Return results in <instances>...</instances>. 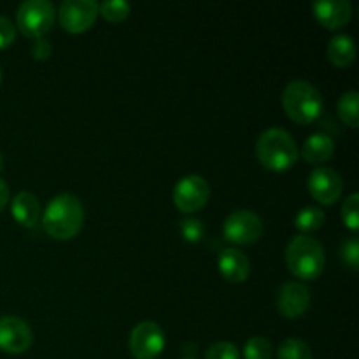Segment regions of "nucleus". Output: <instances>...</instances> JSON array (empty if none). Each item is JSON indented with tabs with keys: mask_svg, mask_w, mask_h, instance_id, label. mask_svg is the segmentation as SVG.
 <instances>
[{
	"mask_svg": "<svg viewBox=\"0 0 359 359\" xmlns=\"http://www.w3.org/2000/svg\"><path fill=\"white\" fill-rule=\"evenodd\" d=\"M7 202H9V186L0 179V210L7 205Z\"/></svg>",
	"mask_w": 359,
	"mask_h": 359,
	"instance_id": "obj_29",
	"label": "nucleus"
},
{
	"mask_svg": "<svg viewBox=\"0 0 359 359\" xmlns=\"http://www.w3.org/2000/svg\"><path fill=\"white\" fill-rule=\"evenodd\" d=\"M325 210L309 205L300 209V212L294 217V224L300 231H314L321 228V224L325 223Z\"/></svg>",
	"mask_w": 359,
	"mask_h": 359,
	"instance_id": "obj_18",
	"label": "nucleus"
},
{
	"mask_svg": "<svg viewBox=\"0 0 359 359\" xmlns=\"http://www.w3.org/2000/svg\"><path fill=\"white\" fill-rule=\"evenodd\" d=\"M333 151H335V142H333L332 137L325 132H316L311 137H307L302 154L309 163H321L332 156Z\"/></svg>",
	"mask_w": 359,
	"mask_h": 359,
	"instance_id": "obj_16",
	"label": "nucleus"
},
{
	"mask_svg": "<svg viewBox=\"0 0 359 359\" xmlns=\"http://www.w3.org/2000/svg\"><path fill=\"white\" fill-rule=\"evenodd\" d=\"M277 359H312V351L304 340L287 339L277 349Z\"/></svg>",
	"mask_w": 359,
	"mask_h": 359,
	"instance_id": "obj_19",
	"label": "nucleus"
},
{
	"mask_svg": "<svg viewBox=\"0 0 359 359\" xmlns=\"http://www.w3.org/2000/svg\"><path fill=\"white\" fill-rule=\"evenodd\" d=\"M210 195L209 182L198 174H189L179 179L174 188V203L182 212H195L202 209Z\"/></svg>",
	"mask_w": 359,
	"mask_h": 359,
	"instance_id": "obj_8",
	"label": "nucleus"
},
{
	"mask_svg": "<svg viewBox=\"0 0 359 359\" xmlns=\"http://www.w3.org/2000/svg\"><path fill=\"white\" fill-rule=\"evenodd\" d=\"M16 37V28L7 16L0 14V49L9 46Z\"/></svg>",
	"mask_w": 359,
	"mask_h": 359,
	"instance_id": "obj_27",
	"label": "nucleus"
},
{
	"mask_svg": "<svg viewBox=\"0 0 359 359\" xmlns=\"http://www.w3.org/2000/svg\"><path fill=\"white\" fill-rule=\"evenodd\" d=\"M311 304V291L304 283L290 280L283 284L277 293V309L286 318H298L304 314Z\"/></svg>",
	"mask_w": 359,
	"mask_h": 359,
	"instance_id": "obj_12",
	"label": "nucleus"
},
{
	"mask_svg": "<svg viewBox=\"0 0 359 359\" xmlns=\"http://www.w3.org/2000/svg\"><path fill=\"white\" fill-rule=\"evenodd\" d=\"M97 14L98 4L95 0H63L58 9L60 23L72 34L88 30L97 20Z\"/></svg>",
	"mask_w": 359,
	"mask_h": 359,
	"instance_id": "obj_9",
	"label": "nucleus"
},
{
	"mask_svg": "<svg viewBox=\"0 0 359 359\" xmlns=\"http://www.w3.org/2000/svg\"><path fill=\"white\" fill-rule=\"evenodd\" d=\"M273 347L265 337H251L244 346L245 359H272Z\"/></svg>",
	"mask_w": 359,
	"mask_h": 359,
	"instance_id": "obj_21",
	"label": "nucleus"
},
{
	"mask_svg": "<svg viewBox=\"0 0 359 359\" xmlns=\"http://www.w3.org/2000/svg\"><path fill=\"white\" fill-rule=\"evenodd\" d=\"M311 195L321 203H333L342 195V177L332 167H318L309 175Z\"/></svg>",
	"mask_w": 359,
	"mask_h": 359,
	"instance_id": "obj_11",
	"label": "nucleus"
},
{
	"mask_svg": "<svg viewBox=\"0 0 359 359\" xmlns=\"http://www.w3.org/2000/svg\"><path fill=\"white\" fill-rule=\"evenodd\" d=\"M18 27L28 37H42L55 21V6L49 0H25L16 13Z\"/></svg>",
	"mask_w": 359,
	"mask_h": 359,
	"instance_id": "obj_5",
	"label": "nucleus"
},
{
	"mask_svg": "<svg viewBox=\"0 0 359 359\" xmlns=\"http://www.w3.org/2000/svg\"><path fill=\"white\" fill-rule=\"evenodd\" d=\"M0 81H2V69H0Z\"/></svg>",
	"mask_w": 359,
	"mask_h": 359,
	"instance_id": "obj_31",
	"label": "nucleus"
},
{
	"mask_svg": "<svg viewBox=\"0 0 359 359\" xmlns=\"http://www.w3.org/2000/svg\"><path fill=\"white\" fill-rule=\"evenodd\" d=\"M32 330L25 319L18 316L0 318V349L4 353L20 354L32 346Z\"/></svg>",
	"mask_w": 359,
	"mask_h": 359,
	"instance_id": "obj_10",
	"label": "nucleus"
},
{
	"mask_svg": "<svg viewBox=\"0 0 359 359\" xmlns=\"http://www.w3.org/2000/svg\"><path fill=\"white\" fill-rule=\"evenodd\" d=\"M312 9L316 18L328 28L344 27L353 14V6L349 0H316Z\"/></svg>",
	"mask_w": 359,
	"mask_h": 359,
	"instance_id": "obj_13",
	"label": "nucleus"
},
{
	"mask_svg": "<svg viewBox=\"0 0 359 359\" xmlns=\"http://www.w3.org/2000/svg\"><path fill=\"white\" fill-rule=\"evenodd\" d=\"M256 154L269 170H286L298 160V147L290 132L283 128H269L258 137Z\"/></svg>",
	"mask_w": 359,
	"mask_h": 359,
	"instance_id": "obj_3",
	"label": "nucleus"
},
{
	"mask_svg": "<svg viewBox=\"0 0 359 359\" xmlns=\"http://www.w3.org/2000/svg\"><path fill=\"white\" fill-rule=\"evenodd\" d=\"M283 105L287 116L297 123H311L321 114V91L305 79H294L284 88Z\"/></svg>",
	"mask_w": 359,
	"mask_h": 359,
	"instance_id": "obj_4",
	"label": "nucleus"
},
{
	"mask_svg": "<svg viewBox=\"0 0 359 359\" xmlns=\"http://www.w3.org/2000/svg\"><path fill=\"white\" fill-rule=\"evenodd\" d=\"M342 258L351 269H358V259H359V244L356 237H351L342 244Z\"/></svg>",
	"mask_w": 359,
	"mask_h": 359,
	"instance_id": "obj_26",
	"label": "nucleus"
},
{
	"mask_svg": "<svg viewBox=\"0 0 359 359\" xmlns=\"http://www.w3.org/2000/svg\"><path fill=\"white\" fill-rule=\"evenodd\" d=\"M32 55L34 58L46 60L49 55H51V44L49 41H46L44 37H37L34 42H32Z\"/></svg>",
	"mask_w": 359,
	"mask_h": 359,
	"instance_id": "obj_28",
	"label": "nucleus"
},
{
	"mask_svg": "<svg viewBox=\"0 0 359 359\" xmlns=\"http://www.w3.org/2000/svg\"><path fill=\"white\" fill-rule=\"evenodd\" d=\"M224 237L233 244H252L263 231L262 217L248 209H238L228 214L223 224Z\"/></svg>",
	"mask_w": 359,
	"mask_h": 359,
	"instance_id": "obj_6",
	"label": "nucleus"
},
{
	"mask_svg": "<svg viewBox=\"0 0 359 359\" xmlns=\"http://www.w3.org/2000/svg\"><path fill=\"white\" fill-rule=\"evenodd\" d=\"M217 265H219L224 279L231 280V283H244L251 273L249 258L237 248L223 249L219 252V258H217Z\"/></svg>",
	"mask_w": 359,
	"mask_h": 359,
	"instance_id": "obj_14",
	"label": "nucleus"
},
{
	"mask_svg": "<svg viewBox=\"0 0 359 359\" xmlns=\"http://www.w3.org/2000/svg\"><path fill=\"white\" fill-rule=\"evenodd\" d=\"M205 359H241V353L235 344L216 342L205 351Z\"/></svg>",
	"mask_w": 359,
	"mask_h": 359,
	"instance_id": "obj_25",
	"label": "nucleus"
},
{
	"mask_svg": "<svg viewBox=\"0 0 359 359\" xmlns=\"http://www.w3.org/2000/svg\"><path fill=\"white\" fill-rule=\"evenodd\" d=\"M286 263L298 279H316L325 270V248L311 235H297L286 248Z\"/></svg>",
	"mask_w": 359,
	"mask_h": 359,
	"instance_id": "obj_2",
	"label": "nucleus"
},
{
	"mask_svg": "<svg viewBox=\"0 0 359 359\" xmlns=\"http://www.w3.org/2000/svg\"><path fill=\"white\" fill-rule=\"evenodd\" d=\"M84 221V207L72 193H60L46 207L42 226L46 233L58 241L72 238L81 230Z\"/></svg>",
	"mask_w": 359,
	"mask_h": 359,
	"instance_id": "obj_1",
	"label": "nucleus"
},
{
	"mask_svg": "<svg viewBox=\"0 0 359 359\" xmlns=\"http://www.w3.org/2000/svg\"><path fill=\"white\" fill-rule=\"evenodd\" d=\"M358 100L359 93L356 90H349L340 97L339 100V114L349 126H358Z\"/></svg>",
	"mask_w": 359,
	"mask_h": 359,
	"instance_id": "obj_20",
	"label": "nucleus"
},
{
	"mask_svg": "<svg viewBox=\"0 0 359 359\" xmlns=\"http://www.w3.org/2000/svg\"><path fill=\"white\" fill-rule=\"evenodd\" d=\"M328 56L335 65L347 67L356 60V44L347 34H337L328 42Z\"/></svg>",
	"mask_w": 359,
	"mask_h": 359,
	"instance_id": "obj_17",
	"label": "nucleus"
},
{
	"mask_svg": "<svg viewBox=\"0 0 359 359\" xmlns=\"http://www.w3.org/2000/svg\"><path fill=\"white\" fill-rule=\"evenodd\" d=\"M184 359H195V358H184Z\"/></svg>",
	"mask_w": 359,
	"mask_h": 359,
	"instance_id": "obj_32",
	"label": "nucleus"
},
{
	"mask_svg": "<svg viewBox=\"0 0 359 359\" xmlns=\"http://www.w3.org/2000/svg\"><path fill=\"white\" fill-rule=\"evenodd\" d=\"M130 4L126 0H104L98 6V13L104 14L105 20L109 21H121L130 14Z\"/></svg>",
	"mask_w": 359,
	"mask_h": 359,
	"instance_id": "obj_22",
	"label": "nucleus"
},
{
	"mask_svg": "<svg viewBox=\"0 0 359 359\" xmlns=\"http://www.w3.org/2000/svg\"><path fill=\"white\" fill-rule=\"evenodd\" d=\"M165 347V333L154 321H142L130 333V351L137 359H154Z\"/></svg>",
	"mask_w": 359,
	"mask_h": 359,
	"instance_id": "obj_7",
	"label": "nucleus"
},
{
	"mask_svg": "<svg viewBox=\"0 0 359 359\" xmlns=\"http://www.w3.org/2000/svg\"><path fill=\"white\" fill-rule=\"evenodd\" d=\"M342 219L351 230L359 228V195L356 191L351 193L342 205Z\"/></svg>",
	"mask_w": 359,
	"mask_h": 359,
	"instance_id": "obj_24",
	"label": "nucleus"
},
{
	"mask_svg": "<svg viewBox=\"0 0 359 359\" xmlns=\"http://www.w3.org/2000/svg\"><path fill=\"white\" fill-rule=\"evenodd\" d=\"M14 219L23 226H34L41 217V203L30 191H20L11 202Z\"/></svg>",
	"mask_w": 359,
	"mask_h": 359,
	"instance_id": "obj_15",
	"label": "nucleus"
},
{
	"mask_svg": "<svg viewBox=\"0 0 359 359\" xmlns=\"http://www.w3.org/2000/svg\"><path fill=\"white\" fill-rule=\"evenodd\" d=\"M179 230H181V235L184 237V241L188 242H200L202 241L203 233H205V228H203V223L196 217H182L179 219Z\"/></svg>",
	"mask_w": 359,
	"mask_h": 359,
	"instance_id": "obj_23",
	"label": "nucleus"
},
{
	"mask_svg": "<svg viewBox=\"0 0 359 359\" xmlns=\"http://www.w3.org/2000/svg\"><path fill=\"white\" fill-rule=\"evenodd\" d=\"M4 168V156H2V153H0V170H2Z\"/></svg>",
	"mask_w": 359,
	"mask_h": 359,
	"instance_id": "obj_30",
	"label": "nucleus"
}]
</instances>
